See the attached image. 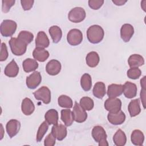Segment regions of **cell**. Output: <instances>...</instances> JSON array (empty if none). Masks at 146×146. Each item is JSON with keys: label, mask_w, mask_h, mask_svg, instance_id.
<instances>
[{"label": "cell", "mask_w": 146, "mask_h": 146, "mask_svg": "<svg viewBox=\"0 0 146 146\" xmlns=\"http://www.w3.org/2000/svg\"><path fill=\"white\" fill-rule=\"evenodd\" d=\"M92 91L94 95L96 98L98 99H102L106 93L105 84L102 82L96 83L94 85Z\"/></svg>", "instance_id": "cell-24"}, {"label": "cell", "mask_w": 146, "mask_h": 146, "mask_svg": "<svg viewBox=\"0 0 146 146\" xmlns=\"http://www.w3.org/2000/svg\"><path fill=\"white\" fill-rule=\"evenodd\" d=\"M92 136L95 141L99 143V146H108L107 134L104 128L100 125L95 126L92 130Z\"/></svg>", "instance_id": "cell-2"}, {"label": "cell", "mask_w": 146, "mask_h": 146, "mask_svg": "<svg viewBox=\"0 0 146 146\" xmlns=\"http://www.w3.org/2000/svg\"><path fill=\"white\" fill-rule=\"evenodd\" d=\"M108 121L113 125H120L123 123L125 120V115L122 111L117 112H109L107 115Z\"/></svg>", "instance_id": "cell-12"}, {"label": "cell", "mask_w": 146, "mask_h": 146, "mask_svg": "<svg viewBox=\"0 0 146 146\" xmlns=\"http://www.w3.org/2000/svg\"><path fill=\"white\" fill-rule=\"evenodd\" d=\"M42 76L39 72L34 71L26 78V85L30 89H35L40 83Z\"/></svg>", "instance_id": "cell-10"}, {"label": "cell", "mask_w": 146, "mask_h": 146, "mask_svg": "<svg viewBox=\"0 0 146 146\" xmlns=\"http://www.w3.org/2000/svg\"><path fill=\"white\" fill-rule=\"evenodd\" d=\"M80 85L82 88L85 91H88L92 87V79L90 74H84L80 79Z\"/></svg>", "instance_id": "cell-32"}, {"label": "cell", "mask_w": 146, "mask_h": 146, "mask_svg": "<svg viewBox=\"0 0 146 146\" xmlns=\"http://www.w3.org/2000/svg\"><path fill=\"white\" fill-rule=\"evenodd\" d=\"M140 99H141V102H142V104H143V107L144 108H145V89H143L142 88L141 91H140Z\"/></svg>", "instance_id": "cell-43"}, {"label": "cell", "mask_w": 146, "mask_h": 146, "mask_svg": "<svg viewBox=\"0 0 146 146\" xmlns=\"http://www.w3.org/2000/svg\"><path fill=\"white\" fill-rule=\"evenodd\" d=\"M55 137L52 133H49L46 137L44 142L45 146H53L55 144Z\"/></svg>", "instance_id": "cell-41"}, {"label": "cell", "mask_w": 146, "mask_h": 146, "mask_svg": "<svg viewBox=\"0 0 146 146\" xmlns=\"http://www.w3.org/2000/svg\"><path fill=\"white\" fill-rule=\"evenodd\" d=\"M17 27V23L9 19L3 20L1 24V33L5 37L11 36L16 31Z\"/></svg>", "instance_id": "cell-4"}, {"label": "cell", "mask_w": 146, "mask_h": 146, "mask_svg": "<svg viewBox=\"0 0 146 146\" xmlns=\"http://www.w3.org/2000/svg\"><path fill=\"white\" fill-rule=\"evenodd\" d=\"M114 144L117 146H123L127 141V137L125 133L120 129H119L113 136Z\"/></svg>", "instance_id": "cell-27"}, {"label": "cell", "mask_w": 146, "mask_h": 146, "mask_svg": "<svg viewBox=\"0 0 146 146\" xmlns=\"http://www.w3.org/2000/svg\"><path fill=\"white\" fill-rule=\"evenodd\" d=\"M72 114L74 120L77 123H82L86 120L87 118V113L77 102H75L73 108Z\"/></svg>", "instance_id": "cell-9"}, {"label": "cell", "mask_w": 146, "mask_h": 146, "mask_svg": "<svg viewBox=\"0 0 146 146\" xmlns=\"http://www.w3.org/2000/svg\"><path fill=\"white\" fill-rule=\"evenodd\" d=\"M17 38L27 45L33 40L34 35L27 31H21L19 33Z\"/></svg>", "instance_id": "cell-34"}, {"label": "cell", "mask_w": 146, "mask_h": 146, "mask_svg": "<svg viewBox=\"0 0 146 146\" xmlns=\"http://www.w3.org/2000/svg\"><path fill=\"white\" fill-rule=\"evenodd\" d=\"M48 32L54 43H57L60 40L62 36V31L59 27L52 26L50 27Z\"/></svg>", "instance_id": "cell-28"}, {"label": "cell", "mask_w": 146, "mask_h": 146, "mask_svg": "<svg viewBox=\"0 0 146 146\" xmlns=\"http://www.w3.org/2000/svg\"><path fill=\"white\" fill-rule=\"evenodd\" d=\"M21 110L25 115H30L35 110V106L30 99L26 98L22 102Z\"/></svg>", "instance_id": "cell-19"}, {"label": "cell", "mask_w": 146, "mask_h": 146, "mask_svg": "<svg viewBox=\"0 0 146 146\" xmlns=\"http://www.w3.org/2000/svg\"><path fill=\"white\" fill-rule=\"evenodd\" d=\"M50 44L49 39L44 31H39L35 39L36 47L47 48Z\"/></svg>", "instance_id": "cell-18"}, {"label": "cell", "mask_w": 146, "mask_h": 146, "mask_svg": "<svg viewBox=\"0 0 146 146\" xmlns=\"http://www.w3.org/2000/svg\"><path fill=\"white\" fill-rule=\"evenodd\" d=\"M86 15V11L83 8L76 7L70 11L68 14V18L72 22L79 23L85 19Z\"/></svg>", "instance_id": "cell-5"}, {"label": "cell", "mask_w": 146, "mask_h": 146, "mask_svg": "<svg viewBox=\"0 0 146 146\" xmlns=\"http://www.w3.org/2000/svg\"><path fill=\"white\" fill-rule=\"evenodd\" d=\"M9 43L12 53L15 55L21 56L26 51L27 45L18 38H11Z\"/></svg>", "instance_id": "cell-3"}, {"label": "cell", "mask_w": 146, "mask_h": 146, "mask_svg": "<svg viewBox=\"0 0 146 146\" xmlns=\"http://www.w3.org/2000/svg\"><path fill=\"white\" fill-rule=\"evenodd\" d=\"M19 72V67L14 59H13L5 67L4 73L6 76L10 78H14L17 76Z\"/></svg>", "instance_id": "cell-17"}, {"label": "cell", "mask_w": 146, "mask_h": 146, "mask_svg": "<svg viewBox=\"0 0 146 146\" xmlns=\"http://www.w3.org/2000/svg\"><path fill=\"white\" fill-rule=\"evenodd\" d=\"M145 78L146 76H144L140 80V84H141V86L142 87V88L143 89H145Z\"/></svg>", "instance_id": "cell-45"}, {"label": "cell", "mask_w": 146, "mask_h": 146, "mask_svg": "<svg viewBox=\"0 0 146 146\" xmlns=\"http://www.w3.org/2000/svg\"><path fill=\"white\" fill-rule=\"evenodd\" d=\"M44 118L49 125L58 124V113L55 109H50L45 113Z\"/></svg>", "instance_id": "cell-25"}, {"label": "cell", "mask_w": 146, "mask_h": 146, "mask_svg": "<svg viewBox=\"0 0 146 146\" xmlns=\"http://www.w3.org/2000/svg\"><path fill=\"white\" fill-rule=\"evenodd\" d=\"M15 2V0H5L2 1V10L3 13H7L9 11L10 8L14 5Z\"/></svg>", "instance_id": "cell-38"}, {"label": "cell", "mask_w": 146, "mask_h": 146, "mask_svg": "<svg viewBox=\"0 0 146 146\" xmlns=\"http://www.w3.org/2000/svg\"><path fill=\"white\" fill-rule=\"evenodd\" d=\"M58 103L60 107L63 108H71L72 107L73 103L72 99L65 95H60L58 99Z\"/></svg>", "instance_id": "cell-33"}, {"label": "cell", "mask_w": 146, "mask_h": 146, "mask_svg": "<svg viewBox=\"0 0 146 146\" xmlns=\"http://www.w3.org/2000/svg\"><path fill=\"white\" fill-rule=\"evenodd\" d=\"M104 35V32L103 28L97 25L90 26L87 31V36L88 41L93 44H96L100 42Z\"/></svg>", "instance_id": "cell-1"}, {"label": "cell", "mask_w": 146, "mask_h": 146, "mask_svg": "<svg viewBox=\"0 0 146 146\" xmlns=\"http://www.w3.org/2000/svg\"><path fill=\"white\" fill-rule=\"evenodd\" d=\"M35 98L47 104L51 102V91L47 87L42 86L33 93Z\"/></svg>", "instance_id": "cell-6"}, {"label": "cell", "mask_w": 146, "mask_h": 146, "mask_svg": "<svg viewBox=\"0 0 146 146\" xmlns=\"http://www.w3.org/2000/svg\"><path fill=\"white\" fill-rule=\"evenodd\" d=\"M61 119L66 126H70L74 121L72 112L68 109L62 110L61 111Z\"/></svg>", "instance_id": "cell-30"}, {"label": "cell", "mask_w": 146, "mask_h": 146, "mask_svg": "<svg viewBox=\"0 0 146 146\" xmlns=\"http://www.w3.org/2000/svg\"><path fill=\"white\" fill-rule=\"evenodd\" d=\"M80 105L86 111H90L94 108V103L91 98L84 96L80 99Z\"/></svg>", "instance_id": "cell-35"}, {"label": "cell", "mask_w": 146, "mask_h": 146, "mask_svg": "<svg viewBox=\"0 0 146 146\" xmlns=\"http://www.w3.org/2000/svg\"><path fill=\"white\" fill-rule=\"evenodd\" d=\"M0 61L3 62L7 59L9 56L7 48L6 47V45L5 43H1V54H0Z\"/></svg>", "instance_id": "cell-40"}, {"label": "cell", "mask_w": 146, "mask_h": 146, "mask_svg": "<svg viewBox=\"0 0 146 146\" xmlns=\"http://www.w3.org/2000/svg\"><path fill=\"white\" fill-rule=\"evenodd\" d=\"M137 86L135 83L130 82H126L123 85V92L124 96L128 99H131L136 96Z\"/></svg>", "instance_id": "cell-14"}, {"label": "cell", "mask_w": 146, "mask_h": 146, "mask_svg": "<svg viewBox=\"0 0 146 146\" xmlns=\"http://www.w3.org/2000/svg\"><path fill=\"white\" fill-rule=\"evenodd\" d=\"M49 52L45 49L40 47H36L33 52L34 58L40 62H43L49 57Z\"/></svg>", "instance_id": "cell-20"}, {"label": "cell", "mask_w": 146, "mask_h": 146, "mask_svg": "<svg viewBox=\"0 0 146 146\" xmlns=\"http://www.w3.org/2000/svg\"><path fill=\"white\" fill-rule=\"evenodd\" d=\"M128 63L131 68L139 67L144 64V59L140 55L133 54L129 57Z\"/></svg>", "instance_id": "cell-23"}, {"label": "cell", "mask_w": 146, "mask_h": 146, "mask_svg": "<svg viewBox=\"0 0 146 146\" xmlns=\"http://www.w3.org/2000/svg\"><path fill=\"white\" fill-rule=\"evenodd\" d=\"M104 3L103 0H89L88 5L93 10H98Z\"/></svg>", "instance_id": "cell-39"}, {"label": "cell", "mask_w": 146, "mask_h": 146, "mask_svg": "<svg viewBox=\"0 0 146 146\" xmlns=\"http://www.w3.org/2000/svg\"><path fill=\"white\" fill-rule=\"evenodd\" d=\"M86 63L90 67H96L100 61V58L98 54L95 51L89 52L86 56Z\"/></svg>", "instance_id": "cell-29"}, {"label": "cell", "mask_w": 146, "mask_h": 146, "mask_svg": "<svg viewBox=\"0 0 146 146\" xmlns=\"http://www.w3.org/2000/svg\"><path fill=\"white\" fill-rule=\"evenodd\" d=\"M51 133L58 140L62 141L67 136V128L62 124L54 125L51 129Z\"/></svg>", "instance_id": "cell-13"}, {"label": "cell", "mask_w": 146, "mask_h": 146, "mask_svg": "<svg viewBox=\"0 0 146 146\" xmlns=\"http://www.w3.org/2000/svg\"><path fill=\"white\" fill-rule=\"evenodd\" d=\"M34 1L33 0H21V3L23 9L25 11L29 10L33 6Z\"/></svg>", "instance_id": "cell-42"}, {"label": "cell", "mask_w": 146, "mask_h": 146, "mask_svg": "<svg viewBox=\"0 0 146 146\" xmlns=\"http://www.w3.org/2000/svg\"><path fill=\"white\" fill-rule=\"evenodd\" d=\"M134 34L133 27L128 23L124 24L120 29V36L124 42H128L130 40Z\"/></svg>", "instance_id": "cell-15"}, {"label": "cell", "mask_w": 146, "mask_h": 146, "mask_svg": "<svg viewBox=\"0 0 146 146\" xmlns=\"http://www.w3.org/2000/svg\"><path fill=\"white\" fill-rule=\"evenodd\" d=\"M20 128V122L15 119H11L9 120L6 125V132L10 138L15 136L18 133Z\"/></svg>", "instance_id": "cell-11"}, {"label": "cell", "mask_w": 146, "mask_h": 146, "mask_svg": "<svg viewBox=\"0 0 146 146\" xmlns=\"http://www.w3.org/2000/svg\"><path fill=\"white\" fill-rule=\"evenodd\" d=\"M48 124L47 123V121L45 120L44 121H43L41 125L39 126L38 132H37V134H36V141L38 142H40L43 137L44 136V134L46 133V132L48 130Z\"/></svg>", "instance_id": "cell-36"}, {"label": "cell", "mask_w": 146, "mask_h": 146, "mask_svg": "<svg viewBox=\"0 0 146 146\" xmlns=\"http://www.w3.org/2000/svg\"><path fill=\"white\" fill-rule=\"evenodd\" d=\"M22 66L26 72H30L35 71L38 67V63L35 59L27 58L23 62Z\"/></svg>", "instance_id": "cell-31"}, {"label": "cell", "mask_w": 146, "mask_h": 146, "mask_svg": "<svg viewBox=\"0 0 146 146\" xmlns=\"http://www.w3.org/2000/svg\"><path fill=\"white\" fill-rule=\"evenodd\" d=\"M131 140L133 144L135 145H142L144 140V134L140 130L135 129L132 132Z\"/></svg>", "instance_id": "cell-26"}, {"label": "cell", "mask_w": 146, "mask_h": 146, "mask_svg": "<svg viewBox=\"0 0 146 146\" xmlns=\"http://www.w3.org/2000/svg\"><path fill=\"white\" fill-rule=\"evenodd\" d=\"M128 110L131 117H135L138 115L141 112L139 99L131 100L128 104Z\"/></svg>", "instance_id": "cell-22"}, {"label": "cell", "mask_w": 146, "mask_h": 146, "mask_svg": "<svg viewBox=\"0 0 146 146\" xmlns=\"http://www.w3.org/2000/svg\"><path fill=\"white\" fill-rule=\"evenodd\" d=\"M121 102L116 98H109L104 103V108L109 112L115 113L121 110Z\"/></svg>", "instance_id": "cell-8"}, {"label": "cell", "mask_w": 146, "mask_h": 146, "mask_svg": "<svg viewBox=\"0 0 146 146\" xmlns=\"http://www.w3.org/2000/svg\"><path fill=\"white\" fill-rule=\"evenodd\" d=\"M46 70L48 74L50 75H56L61 70V64L59 61L56 59L50 60L46 66Z\"/></svg>", "instance_id": "cell-16"}, {"label": "cell", "mask_w": 146, "mask_h": 146, "mask_svg": "<svg viewBox=\"0 0 146 146\" xmlns=\"http://www.w3.org/2000/svg\"><path fill=\"white\" fill-rule=\"evenodd\" d=\"M127 2V0H112V2L117 6L124 5Z\"/></svg>", "instance_id": "cell-44"}, {"label": "cell", "mask_w": 146, "mask_h": 146, "mask_svg": "<svg viewBox=\"0 0 146 146\" xmlns=\"http://www.w3.org/2000/svg\"><path fill=\"white\" fill-rule=\"evenodd\" d=\"M123 93V85L111 84L108 86L107 95L109 98H116L120 96Z\"/></svg>", "instance_id": "cell-21"}, {"label": "cell", "mask_w": 146, "mask_h": 146, "mask_svg": "<svg viewBox=\"0 0 146 146\" xmlns=\"http://www.w3.org/2000/svg\"><path fill=\"white\" fill-rule=\"evenodd\" d=\"M141 74V71L138 67L131 68L127 71V76L131 79H138Z\"/></svg>", "instance_id": "cell-37"}, {"label": "cell", "mask_w": 146, "mask_h": 146, "mask_svg": "<svg viewBox=\"0 0 146 146\" xmlns=\"http://www.w3.org/2000/svg\"><path fill=\"white\" fill-rule=\"evenodd\" d=\"M68 43L71 46H77L81 43L83 40V34L80 30L74 29L69 31L67 35Z\"/></svg>", "instance_id": "cell-7"}]
</instances>
